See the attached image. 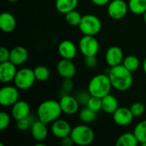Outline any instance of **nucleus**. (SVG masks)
Here are the masks:
<instances>
[{
  "label": "nucleus",
  "instance_id": "nucleus-1",
  "mask_svg": "<svg viewBox=\"0 0 146 146\" xmlns=\"http://www.w3.org/2000/svg\"><path fill=\"white\" fill-rule=\"evenodd\" d=\"M108 75L113 88L119 92H126L133 86V73L127 69L122 64L110 68Z\"/></svg>",
  "mask_w": 146,
  "mask_h": 146
},
{
  "label": "nucleus",
  "instance_id": "nucleus-2",
  "mask_svg": "<svg viewBox=\"0 0 146 146\" xmlns=\"http://www.w3.org/2000/svg\"><path fill=\"white\" fill-rule=\"evenodd\" d=\"M62 111L59 101L48 99L42 102L37 109V117L45 124H50L56 121L62 115Z\"/></svg>",
  "mask_w": 146,
  "mask_h": 146
},
{
  "label": "nucleus",
  "instance_id": "nucleus-3",
  "mask_svg": "<svg viewBox=\"0 0 146 146\" xmlns=\"http://www.w3.org/2000/svg\"><path fill=\"white\" fill-rule=\"evenodd\" d=\"M113 88L108 74H98L93 76L87 86V90L92 96L103 98L110 93Z\"/></svg>",
  "mask_w": 146,
  "mask_h": 146
},
{
  "label": "nucleus",
  "instance_id": "nucleus-4",
  "mask_svg": "<svg viewBox=\"0 0 146 146\" xmlns=\"http://www.w3.org/2000/svg\"><path fill=\"white\" fill-rule=\"evenodd\" d=\"M74 145L80 146H87L92 144L95 139V134L93 130L87 126V124L77 125L72 128L70 133Z\"/></svg>",
  "mask_w": 146,
  "mask_h": 146
},
{
  "label": "nucleus",
  "instance_id": "nucleus-5",
  "mask_svg": "<svg viewBox=\"0 0 146 146\" xmlns=\"http://www.w3.org/2000/svg\"><path fill=\"white\" fill-rule=\"evenodd\" d=\"M78 27L83 35L96 36L102 29V21L97 15L87 14L82 16Z\"/></svg>",
  "mask_w": 146,
  "mask_h": 146
},
{
  "label": "nucleus",
  "instance_id": "nucleus-6",
  "mask_svg": "<svg viewBox=\"0 0 146 146\" xmlns=\"http://www.w3.org/2000/svg\"><path fill=\"white\" fill-rule=\"evenodd\" d=\"M36 80L33 69L29 68H22L17 70L14 79V83L19 90L24 91L30 89L34 85Z\"/></svg>",
  "mask_w": 146,
  "mask_h": 146
},
{
  "label": "nucleus",
  "instance_id": "nucleus-7",
  "mask_svg": "<svg viewBox=\"0 0 146 146\" xmlns=\"http://www.w3.org/2000/svg\"><path fill=\"white\" fill-rule=\"evenodd\" d=\"M99 42L95 36L83 35L79 41L78 49L84 56H97L99 51Z\"/></svg>",
  "mask_w": 146,
  "mask_h": 146
},
{
  "label": "nucleus",
  "instance_id": "nucleus-8",
  "mask_svg": "<svg viewBox=\"0 0 146 146\" xmlns=\"http://www.w3.org/2000/svg\"><path fill=\"white\" fill-rule=\"evenodd\" d=\"M19 98V89L15 86H4L0 89V104L3 107H12Z\"/></svg>",
  "mask_w": 146,
  "mask_h": 146
},
{
  "label": "nucleus",
  "instance_id": "nucleus-9",
  "mask_svg": "<svg viewBox=\"0 0 146 146\" xmlns=\"http://www.w3.org/2000/svg\"><path fill=\"white\" fill-rule=\"evenodd\" d=\"M108 15L114 20L123 19L129 10L128 3L125 0H111L108 4Z\"/></svg>",
  "mask_w": 146,
  "mask_h": 146
},
{
  "label": "nucleus",
  "instance_id": "nucleus-10",
  "mask_svg": "<svg viewBox=\"0 0 146 146\" xmlns=\"http://www.w3.org/2000/svg\"><path fill=\"white\" fill-rule=\"evenodd\" d=\"M59 104L62 111V114L67 115H73L79 111L80 104L75 97L68 94H64L60 97Z\"/></svg>",
  "mask_w": 146,
  "mask_h": 146
},
{
  "label": "nucleus",
  "instance_id": "nucleus-11",
  "mask_svg": "<svg viewBox=\"0 0 146 146\" xmlns=\"http://www.w3.org/2000/svg\"><path fill=\"white\" fill-rule=\"evenodd\" d=\"M114 122L120 127H127L130 125L133 121V115L130 110V108L119 107L112 115Z\"/></svg>",
  "mask_w": 146,
  "mask_h": 146
},
{
  "label": "nucleus",
  "instance_id": "nucleus-12",
  "mask_svg": "<svg viewBox=\"0 0 146 146\" xmlns=\"http://www.w3.org/2000/svg\"><path fill=\"white\" fill-rule=\"evenodd\" d=\"M50 132L53 136H55L59 139H62L65 137L70 136V133L72 132V127L71 125L67 121L59 118L51 123Z\"/></svg>",
  "mask_w": 146,
  "mask_h": 146
},
{
  "label": "nucleus",
  "instance_id": "nucleus-13",
  "mask_svg": "<svg viewBox=\"0 0 146 146\" xmlns=\"http://www.w3.org/2000/svg\"><path fill=\"white\" fill-rule=\"evenodd\" d=\"M124 60V54L119 46H110L105 53V61L110 68L122 64Z\"/></svg>",
  "mask_w": 146,
  "mask_h": 146
},
{
  "label": "nucleus",
  "instance_id": "nucleus-14",
  "mask_svg": "<svg viewBox=\"0 0 146 146\" xmlns=\"http://www.w3.org/2000/svg\"><path fill=\"white\" fill-rule=\"evenodd\" d=\"M56 71L63 79H73L76 74V67L72 60L62 58L56 65Z\"/></svg>",
  "mask_w": 146,
  "mask_h": 146
},
{
  "label": "nucleus",
  "instance_id": "nucleus-15",
  "mask_svg": "<svg viewBox=\"0 0 146 146\" xmlns=\"http://www.w3.org/2000/svg\"><path fill=\"white\" fill-rule=\"evenodd\" d=\"M78 50L75 44L68 39L61 41L57 46V51L60 56L64 59L73 60L76 56Z\"/></svg>",
  "mask_w": 146,
  "mask_h": 146
},
{
  "label": "nucleus",
  "instance_id": "nucleus-16",
  "mask_svg": "<svg viewBox=\"0 0 146 146\" xmlns=\"http://www.w3.org/2000/svg\"><path fill=\"white\" fill-rule=\"evenodd\" d=\"M17 66L9 60L0 63V81L2 83H9L14 80L17 73Z\"/></svg>",
  "mask_w": 146,
  "mask_h": 146
},
{
  "label": "nucleus",
  "instance_id": "nucleus-17",
  "mask_svg": "<svg viewBox=\"0 0 146 146\" xmlns=\"http://www.w3.org/2000/svg\"><path fill=\"white\" fill-rule=\"evenodd\" d=\"M31 108L29 104L25 100H18L11 107V116L17 121L24 119L30 115Z\"/></svg>",
  "mask_w": 146,
  "mask_h": 146
},
{
  "label": "nucleus",
  "instance_id": "nucleus-18",
  "mask_svg": "<svg viewBox=\"0 0 146 146\" xmlns=\"http://www.w3.org/2000/svg\"><path fill=\"white\" fill-rule=\"evenodd\" d=\"M28 50L23 46H15L10 50L9 61L15 66L23 65L28 59Z\"/></svg>",
  "mask_w": 146,
  "mask_h": 146
},
{
  "label": "nucleus",
  "instance_id": "nucleus-19",
  "mask_svg": "<svg viewBox=\"0 0 146 146\" xmlns=\"http://www.w3.org/2000/svg\"><path fill=\"white\" fill-rule=\"evenodd\" d=\"M30 130H31V135L33 139L36 140L37 142L44 141L48 136L47 124L44 123L38 119L32 125Z\"/></svg>",
  "mask_w": 146,
  "mask_h": 146
},
{
  "label": "nucleus",
  "instance_id": "nucleus-20",
  "mask_svg": "<svg viewBox=\"0 0 146 146\" xmlns=\"http://www.w3.org/2000/svg\"><path fill=\"white\" fill-rule=\"evenodd\" d=\"M16 27V20L9 12H3L0 15V29L3 33H12Z\"/></svg>",
  "mask_w": 146,
  "mask_h": 146
},
{
  "label": "nucleus",
  "instance_id": "nucleus-21",
  "mask_svg": "<svg viewBox=\"0 0 146 146\" xmlns=\"http://www.w3.org/2000/svg\"><path fill=\"white\" fill-rule=\"evenodd\" d=\"M118 108L119 102L114 95L110 93L102 98V110L104 113L113 115Z\"/></svg>",
  "mask_w": 146,
  "mask_h": 146
},
{
  "label": "nucleus",
  "instance_id": "nucleus-22",
  "mask_svg": "<svg viewBox=\"0 0 146 146\" xmlns=\"http://www.w3.org/2000/svg\"><path fill=\"white\" fill-rule=\"evenodd\" d=\"M79 0H56L55 7L56 10L63 15L75 9L78 6Z\"/></svg>",
  "mask_w": 146,
  "mask_h": 146
},
{
  "label": "nucleus",
  "instance_id": "nucleus-23",
  "mask_svg": "<svg viewBox=\"0 0 146 146\" xmlns=\"http://www.w3.org/2000/svg\"><path fill=\"white\" fill-rule=\"evenodd\" d=\"M139 144L134 133H125L121 134L115 142L117 146H137Z\"/></svg>",
  "mask_w": 146,
  "mask_h": 146
},
{
  "label": "nucleus",
  "instance_id": "nucleus-24",
  "mask_svg": "<svg viewBox=\"0 0 146 146\" xmlns=\"http://www.w3.org/2000/svg\"><path fill=\"white\" fill-rule=\"evenodd\" d=\"M97 113L96 111L91 110L87 106H85L83 109H81L79 112V118L80 121L84 124H90L93 122L97 118Z\"/></svg>",
  "mask_w": 146,
  "mask_h": 146
},
{
  "label": "nucleus",
  "instance_id": "nucleus-25",
  "mask_svg": "<svg viewBox=\"0 0 146 146\" xmlns=\"http://www.w3.org/2000/svg\"><path fill=\"white\" fill-rule=\"evenodd\" d=\"M129 10L134 15H143L146 11V0H129Z\"/></svg>",
  "mask_w": 146,
  "mask_h": 146
},
{
  "label": "nucleus",
  "instance_id": "nucleus-26",
  "mask_svg": "<svg viewBox=\"0 0 146 146\" xmlns=\"http://www.w3.org/2000/svg\"><path fill=\"white\" fill-rule=\"evenodd\" d=\"M140 64L141 63H140L139 57L133 55H130V56L124 57V60L122 62V65L132 73L137 71L139 68Z\"/></svg>",
  "mask_w": 146,
  "mask_h": 146
},
{
  "label": "nucleus",
  "instance_id": "nucleus-27",
  "mask_svg": "<svg viewBox=\"0 0 146 146\" xmlns=\"http://www.w3.org/2000/svg\"><path fill=\"white\" fill-rule=\"evenodd\" d=\"M133 133L140 145L146 142V120L141 121L135 126Z\"/></svg>",
  "mask_w": 146,
  "mask_h": 146
},
{
  "label": "nucleus",
  "instance_id": "nucleus-28",
  "mask_svg": "<svg viewBox=\"0 0 146 146\" xmlns=\"http://www.w3.org/2000/svg\"><path fill=\"white\" fill-rule=\"evenodd\" d=\"M33 71H34V74H35L36 80L38 81H40V82H44V81L48 80L50 76V69L47 67L44 66V65L37 66L33 69Z\"/></svg>",
  "mask_w": 146,
  "mask_h": 146
},
{
  "label": "nucleus",
  "instance_id": "nucleus-29",
  "mask_svg": "<svg viewBox=\"0 0 146 146\" xmlns=\"http://www.w3.org/2000/svg\"><path fill=\"white\" fill-rule=\"evenodd\" d=\"M82 16L83 15H81L79 11H77L76 9H74L65 15V21L68 25L72 27H79L81 21Z\"/></svg>",
  "mask_w": 146,
  "mask_h": 146
},
{
  "label": "nucleus",
  "instance_id": "nucleus-30",
  "mask_svg": "<svg viewBox=\"0 0 146 146\" xmlns=\"http://www.w3.org/2000/svg\"><path fill=\"white\" fill-rule=\"evenodd\" d=\"M38 120V117H34L33 115H29L27 117L19 120L16 121V127L19 131H27L30 129L32 125Z\"/></svg>",
  "mask_w": 146,
  "mask_h": 146
},
{
  "label": "nucleus",
  "instance_id": "nucleus-31",
  "mask_svg": "<svg viewBox=\"0 0 146 146\" xmlns=\"http://www.w3.org/2000/svg\"><path fill=\"white\" fill-rule=\"evenodd\" d=\"M130 110L134 117H139L145 112V105L141 102H135L130 106Z\"/></svg>",
  "mask_w": 146,
  "mask_h": 146
},
{
  "label": "nucleus",
  "instance_id": "nucleus-32",
  "mask_svg": "<svg viewBox=\"0 0 146 146\" xmlns=\"http://www.w3.org/2000/svg\"><path fill=\"white\" fill-rule=\"evenodd\" d=\"M86 106L88 108H90L91 110H92L96 112H98L102 110V98L92 96L90 98Z\"/></svg>",
  "mask_w": 146,
  "mask_h": 146
},
{
  "label": "nucleus",
  "instance_id": "nucleus-33",
  "mask_svg": "<svg viewBox=\"0 0 146 146\" xmlns=\"http://www.w3.org/2000/svg\"><path fill=\"white\" fill-rule=\"evenodd\" d=\"M92 97V95L90 94V92L87 91H80L77 95H76V98L80 104V105H83V106H86L90 98Z\"/></svg>",
  "mask_w": 146,
  "mask_h": 146
},
{
  "label": "nucleus",
  "instance_id": "nucleus-34",
  "mask_svg": "<svg viewBox=\"0 0 146 146\" xmlns=\"http://www.w3.org/2000/svg\"><path fill=\"white\" fill-rule=\"evenodd\" d=\"M10 115L2 111L0 113V131L5 130L10 124Z\"/></svg>",
  "mask_w": 146,
  "mask_h": 146
},
{
  "label": "nucleus",
  "instance_id": "nucleus-35",
  "mask_svg": "<svg viewBox=\"0 0 146 146\" xmlns=\"http://www.w3.org/2000/svg\"><path fill=\"white\" fill-rule=\"evenodd\" d=\"M74 89V82L72 80V79H63L62 83V94H61V96L64 95V94H68L70 92H72Z\"/></svg>",
  "mask_w": 146,
  "mask_h": 146
},
{
  "label": "nucleus",
  "instance_id": "nucleus-36",
  "mask_svg": "<svg viewBox=\"0 0 146 146\" xmlns=\"http://www.w3.org/2000/svg\"><path fill=\"white\" fill-rule=\"evenodd\" d=\"M85 66L88 68H94L98 65V58L97 56H85L84 59Z\"/></svg>",
  "mask_w": 146,
  "mask_h": 146
},
{
  "label": "nucleus",
  "instance_id": "nucleus-37",
  "mask_svg": "<svg viewBox=\"0 0 146 146\" xmlns=\"http://www.w3.org/2000/svg\"><path fill=\"white\" fill-rule=\"evenodd\" d=\"M9 56H10V50L6 47L2 46L0 48V62L9 61Z\"/></svg>",
  "mask_w": 146,
  "mask_h": 146
},
{
  "label": "nucleus",
  "instance_id": "nucleus-38",
  "mask_svg": "<svg viewBox=\"0 0 146 146\" xmlns=\"http://www.w3.org/2000/svg\"><path fill=\"white\" fill-rule=\"evenodd\" d=\"M61 145L62 146H72L73 145H74V143L72 138L70 136H68L61 139Z\"/></svg>",
  "mask_w": 146,
  "mask_h": 146
},
{
  "label": "nucleus",
  "instance_id": "nucleus-39",
  "mask_svg": "<svg viewBox=\"0 0 146 146\" xmlns=\"http://www.w3.org/2000/svg\"><path fill=\"white\" fill-rule=\"evenodd\" d=\"M111 0H91V2L96 6H105L110 3Z\"/></svg>",
  "mask_w": 146,
  "mask_h": 146
},
{
  "label": "nucleus",
  "instance_id": "nucleus-40",
  "mask_svg": "<svg viewBox=\"0 0 146 146\" xmlns=\"http://www.w3.org/2000/svg\"><path fill=\"white\" fill-rule=\"evenodd\" d=\"M142 68H143V70L145 72V74H146V57L144 59L143 61V63H142Z\"/></svg>",
  "mask_w": 146,
  "mask_h": 146
},
{
  "label": "nucleus",
  "instance_id": "nucleus-41",
  "mask_svg": "<svg viewBox=\"0 0 146 146\" xmlns=\"http://www.w3.org/2000/svg\"><path fill=\"white\" fill-rule=\"evenodd\" d=\"M7 2H9V3H15V2H17L18 0H6Z\"/></svg>",
  "mask_w": 146,
  "mask_h": 146
},
{
  "label": "nucleus",
  "instance_id": "nucleus-42",
  "mask_svg": "<svg viewBox=\"0 0 146 146\" xmlns=\"http://www.w3.org/2000/svg\"><path fill=\"white\" fill-rule=\"evenodd\" d=\"M143 15H144V21H145V22L146 24V11L143 14Z\"/></svg>",
  "mask_w": 146,
  "mask_h": 146
},
{
  "label": "nucleus",
  "instance_id": "nucleus-43",
  "mask_svg": "<svg viewBox=\"0 0 146 146\" xmlns=\"http://www.w3.org/2000/svg\"><path fill=\"white\" fill-rule=\"evenodd\" d=\"M141 145H142V146H146V142L143 143V144H141Z\"/></svg>",
  "mask_w": 146,
  "mask_h": 146
}]
</instances>
